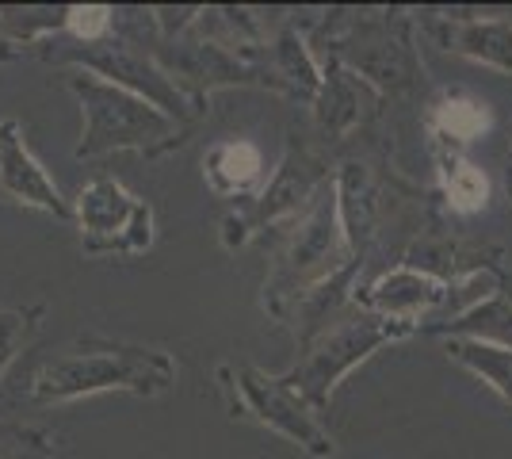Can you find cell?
I'll return each instance as SVG.
<instances>
[{"instance_id": "obj_1", "label": "cell", "mask_w": 512, "mask_h": 459, "mask_svg": "<svg viewBox=\"0 0 512 459\" xmlns=\"http://www.w3.org/2000/svg\"><path fill=\"white\" fill-rule=\"evenodd\" d=\"M256 169H260V157H256L253 146H222L214 157V173L226 184H249Z\"/></svg>"}, {"instance_id": "obj_2", "label": "cell", "mask_w": 512, "mask_h": 459, "mask_svg": "<svg viewBox=\"0 0 512 459\" xmlns=\"http://www.w3.org/2000/svg\"><path fill=\"white\" fill-rule=\"evenodd\" d=\"M440 127L451 131L455 138H474V134L486 127V111L478 104H467V100H455L440 111Z\"/></svg>"}, {"instance_id": "obj_3", "label": "cell", "mask_w": 512, "mask_h": 459, "mask_svg": "<svg viewBox=\"0 0 512 459\" xmlns=\"http://www.w3.org/2000/svg\"><path fill=\"white\" fill-rule=\"evenodd\" d=\"M448 188H451L455 207L470 211V207H478V203L486 199V176L478 173V169H470V165H455V169H451Z\"/></svg>"}, {"instance_id": "obj_4", "label": "cell", "mask_w": 512, "mask_h": 459, "mask_svg": "<svg viewBox=\"0 0 512 459\" xmlns=\"http://www.w3.org/2000/svg\"><path fill=\"white\" fill-rule=\"evenodd\" d=\"M478 352H486V356H470L478 368H486V372L497 379V387L505 394H512V356L509 352H501V349H478Z\"/></svg>"}, {"instance_id": "obj_5", "label": "cell", "mask_w": 512, "mask_h": 459, "mask_svg": "<svg viewBox=\"0 0 512 459\" xmlns=\"http://www.w3.org/2000/svg\"><path fill=\"white\" fill-rule=\"evenodd\" d=\"M73 31L77 35H96V31H104L107 27V12L104 8H73Z\"/></svg>"}]
</instances>
